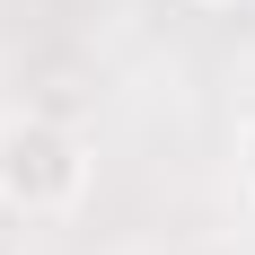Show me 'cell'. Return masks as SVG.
Wrapping results in <instances>:
<instances>
[{"label": "cell", "mask_w": 255, "mask_h": 255, "mask_svg": "<svg viewBox=\"0 0 255 255\" xmlns=\"http://www.w3.org/2000/svg\"><path fill=\"white\" fill-rule=\"evenodd\" d=\"M238 185H247V194H255V115H247V124H238Z\"/></svg>", "instance_id": "obj_2"}, {"label": "cell", "mask_w": 255, "mask_h": 255, "mask_svg": "<svg viewBox=\"0 0 255 255\" xmlns=\"http://www.w3.org/2000/svg\"><path fill=\"white\" fill-rule=\"evenodd\" d=\"M88 176L97 158L71 124L53 115H0V211L18 220H71L88 203Z\"/></svg>", "instance_id": "obj_1"}, {"label": "cell", "mask_w": 255, "mask_h": 255, "mask_svg": "<svg viewBox=\"0 0 255 255\" xmlns=\"http://www.w3.org/2000/svg\"><path fill=\"white\" fill-rule=\"evenodd\" d=\"M194 9H247V0H194Z\"/></svg>", "instance_id": "obj_3"}]
</instances>
